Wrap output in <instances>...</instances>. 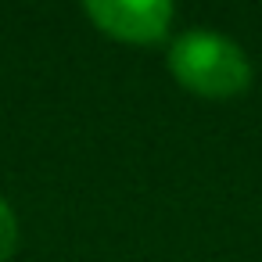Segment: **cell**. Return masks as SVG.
Segmentation results:
<instances>
[{"mask_svg":"<svg viewBox=\"0 0 262 262\" xmlns=\"http://www.w3.org/2000/svg\"><path fill=\"white\" fill-rule=\"evenodd\" d=\"M86 11L115 36L155 40L165 33L172 8L165 0H90Z\"/></svg>","mask_w":262,"mask_h":262,"instance_id":"7a4b0ae2","label":"cell"},{"mask_svg":"<svg viewBox=\"0 0 262 262\" xmlns=\"http://www.w3.org/2000/svg\"><path fill=\"white\" fill-rule=\"evenodd\" d=\"M172 72L201 94H237L248 86V76H251L241 47H233L219 33H205V29L183 33L176 40Z\"/></svg>","mask_w":262,"mask_h":262,"instance_id":"6da1fadb","label":"cell"},{"mask_svg":"<svg viewBox=\"0 0 262 262\" xmlns=\"http://www.w3.org/2000/svg\"><path fill=\"white\" fill-rule=\"evenodd\" d=\"M11 248H15V215H11V208L4 201H0V258H8Z\"/></svg>","mask_w":262,"mask_h":262,"instance_id":"3957f363","label":"cell"}]
</instances>
